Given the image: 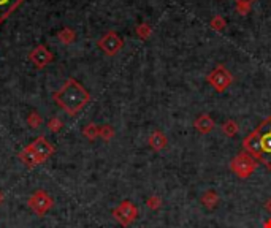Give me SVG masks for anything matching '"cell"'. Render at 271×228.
I'll use <instances>...</instances> for the list:
<instances>
[{
    "label": "cell",
    "mask_w": 271,
    "mask_h": 228,
    "mask_svg": "<svg viewBox=\"0 0 271 228\" xmlns=\"http://www.w3.org/2000/svg\"><path fill=\"white\" fill-rule=\"evenodd\" d=\"M242 151L271 171V114L242 140Z\"/></svg>",
    "instance_id": "1"
},
{
    "label": "cell",
    "mask_w": 271,
    "mask_h": 228,
    "mask_svg": "<svg viewBox=\"0 0 271 228\" xmlns=\"http://www.w3.org/2000/svg\"><path fill=\"white\" fill-rule=\"evenodd\" d=\"M52 100L68 116H74L90 102V94L80 81L68 78L64 86L52 94Z\"/></svg>",
    "instance_id": "2"
},
{
    "label": "cell",
    "mask_w": 271,
    "mask_h": 228,
    "mask_svg": "<svg viewBox=\"0 0 271 228\" xmlns=\"http://www.w3.org/2000/svg\"><path fill=\"white\" fill-rule=\"evenodd\" d=\"M257 167H258V162L246 152H240L230 163V170L235 173L240 179L250 178V175L257 170Z\"/></svg>",
    "instance_id": "3"
},
{
    "label": "cell",
    "mask_w": 271,
    "mask_h": 228,
    "mask_svg": "<svg viewBox=\"0 0 271 228\" xmlns=\"http://www.w3.org/2000/svg\"><path fill=\"white\" fill-rule=\"evenodd\" d=\"M206 81L214 87L216 92L222 94L233 84V76H232V73L227 70V67H224L219 63V65H216L208 73Z\"/></svg>",
    "instance_id": "4"
},
{
    "label": "cell",
    "mask_w": 271,
    "mask_h": 228,
    "mask_svg": "<svg viewBox=\"0 0 271 228\" xmlns=\"http://www.w3.org/2000/svg\"><path fill=\"white\" fill-rule=\"evenodd\" d=\"M138 208L130 202V200H124L120 202L118 208L113 209V217L114 221L120 225V227H130L136 219H138Z\"/></svg>",
    "instance_id": "5"
},
{
    "label": "cell",
    "mask_w": 271,
    "mask_h": 228,
    "mask_svg": "<svg viewBox=\"0 0 271 228\" xmlns=\"http://www.w3.org/2000/svg\"><path fill=\"white\" fill-rule=\"evenodd\" d=\"M97 44H98V48L106 54V56L113 57L124 48V40L118 32L108 30L106 33H104L100 36V40L97 41Z\"/></svg>",
    "instance_id": "6"
},
{
    "label": "cell",
    "mask_w": 271,
    "mask_h": 228,
    "mask_svg": "<svg viewBox=\"0 0 271 228\" xmlns=\"http://www.w3.org/2000/svg\"><path fill=\"white\" fill-rule=\"evenodd\" d=\"M27 205L36 216H44L54 206V200L44 190H36L27 200Z\"/></svg>",
    "instance_id": "7"
},
{
    "label": "cell",
    "mask_w": 271,
    "mask_h": 228,
    "mask_svg": "<svg viewBox=\"0 0 271 228\" xmlns=\"http://www.w3.org/2000/svg\"><path fill=\"white\" fill-rule=\"evenodd\" d=\"M54 56H52V52L44 46V44H38V46H35L30 52H29V60L34 63V67L35 68H44V67H48L50 63L52 62Z\"/></svg>",
    "instance_id": "8"
},
{
    "label": "cell",
    "mask_w": 271,
    "mask_h": 228,
    "mask_svg": "<svg viewBox=\"0 0 271 228\" xmlns=\"http://www.w3.org/2000/svg\"><path fill=\"white\" fill-rule=\"evenodd\" d=\"M30 148L35 151V154L38 156V159H40V162L43 163V162H46L48 160L52 154H54V146L44 138L43 135H40V136H36V138L30 143Z\"/></svg>",
    "instance_id": "9"
},
{
    "label": "cell",
    "mask_w": 271,
    "mask_h": 228,
    "mask_svg": "<svg viewBox=\"0 0 271 228\" xmlns=\"http://www.w3.org/2000/svg\"><path fill=\"white\" fill-rule=\"evenodd\" d=\"M194 127L195 130L202 135H208L214 130V127H216V122L214 119L210 116V114H200L197 119L194 121Z\"/></svg>",
    "instance_id": "10"
},
{
    "label": "cell",
    "mask_w": 271,
    "mask_h": 228,
    "mask_svg": "<svg viewBox=\"0 0 271 228\" xmlns=\"http://www.w3.org/2000/svg\"><path fill=\"white\" fill-rule=\"evenodd\" d=\"M148 144H149V148H151L152 151L160 152L162 149H165V148H166V144H168L166 135H165L162 130H154L151 135H149V138H148Z\"/></svg>",
    "instance_id": "11"
},
{
    "label": "cell",
    "mask_w": 271,
    "mask_h": 228,
    "mask_svg": "<svg viewBox=\"0 0 271 228\" xmlns=\"http://www.w3.org/2000/svg\"><path fill=\"white\" fill-rule=\"evenodd\" d=\"M20 160L24 163V165L27 167V168H34V167H36V165H40V159H38V156L35 154V151L30 148V144L29 146H26V148L20 152Z\"/></svg>",
    "instance_id": "12"
},
{
    "label": "cell",
    "mask_w": 271,
    "mask_h": 228,
    "mask_svg": "<svg viewBox=\"0 0 271 228\" xmlns=\"http://www.w3.org/2000/svg\"><path fill=\"white\" fill-rule=\"evenodd\" d=\"M24 0H0V22H5Z\"/></svg>",
    "instance_id": "13"
},
{
    "label": "cell",
    "mask_w": 271,
    "mask_h": 228,
    "mask_svg": "<svg viewBox=\"0 0 271 228\" xmlns=\"http://www.w3.org/2000/svg\"><path fill=\"white\" fill-rule=\"evenodd\" d=\"M202 205L206 208V209H216L218 208V205L220 203V198H219V195H218V192L216 190H212V189H210V190H206L203 195H202Z\"/></svg>",
    "instance_id": "14"
},
{
    "label": "cell",
    "mask_w": 271,
    "mask_h": 228,
    "mask_svg": "<svg viewBox=\"0 0 271 228\" xmlns=\"http://www.w3.org/2000/svg\"><path fill=\"white\" fill-rule=\"evenodd\" d=\"M58 40H59V43L68 46V44L74 43V40H76V32H74L72 27H64V29H60L58 32Z\"/></svg>",
    "instance_id": "15"
},
{
    "label": "cell",
    "mask_w": 271,
    "mask_h": 228,
    "mask_svg": "<svg viewBox=\"0 0 271 228\" xmlns=\"http://www.w3.org/2000/svg\"><path fill=\"white\" fill-rule=\"evenodd\" d=\"M82 136L89 141H96L97 138H100V125H97L96 122L86 124L82 127Z\"/></svg>",
    "instance_id": "16"
},
{
    "label": "cell",
    "mask_w": 271,
    "mask_h": 228,
    "mask_svg": "<svg viewBox=\"0 0 271 228\" xmlns=\"http://www.w3.org/2000/svg\"><path fill=\"white\" fill-rule=\"evenodd\" d=\"M222 132L226 136H228V138H233V136H236L238 132H240V125L236 121H233V119H228L222 124Z\"/></svg>",
    "instance_id": "17"
},
{
    "label": "cell",
    "mask_w": 271,
    "mask_h": 228,
    "mask_svg": "<svg viewBox=\"0 0 271 228\" xmlns=\"http://www.w3.org/2000/svg\"><path fill=\"white\" fill-rule=\"evenodd\" d=\"M135 33H136V36L140 40H149V36L152 35V27H151V24H148V22H142V24L136 25Z\"/></svg>",
    "instance_id": "18"
},
{
    "label": "cell",
    "mask_w": 271,
    "mask_h": 228,
    "mask_svg": "<svg viewBox=\"0 0 271 228\" xmlns=\"http://www.w3.org/2000/svg\"><path fill=\"white\" fill-rule=\"evenodd\" d=\"M26 122L30 129H40L43 125V116L38 111H32V113H29V116H27Z\"/></svg>",
    "instance_id": "19"
},
{
    "label": "cell",
    "mask_w": 271,
    "mask_h": 228,
    "mask_svg": "<svg viewBox=\"0 0 271 228\" xmlns=\"http://www.w3.org/2000/svg\"><path fill=\"white\" fill-rule=\"evenodd\" d=\"M210 27H211L212 30H216V32H222V30H226V27H227V21H226V17L220 16V14L212 16V17H211V21H210Z\"/></svg>",
    "instance_id": "20"
},
{
    "label": "cell",
    "mask_w": 271,
    "mask_h": 228,
    "mask_svg": "<svg viewBox=\"0 0 271 228\" xmlns=\"http://www.w3.org/2000/svg\"><path fill=\"white\" fill-rule=\"evenodd\" d=\"M233 2H235V5H236V11L241 16H246L250 11V6L256 0H233Z\"/></svg>",
    "instance_id": "21"
},
{
    "label": "cell",
    "mask_w": 271,
    "mask_h": 228,
    "mask_svg": "<svg viewBox=\"0 0 271 228\" xmlns=\"http://www.w3.org/2000/svg\"><path fill=\"white\" fill-rule=\"evenodd\" d=\"M114 135H116V132H114V129L111 127L110 124H105V125H100V138L104 140V141H111L114 138Z\"/></svg>",
    "instance_id": "22"
},
{
    "label": "cell",
    "mask_w": 271,
    "mask_h": 228,
    "mask_svg": "<svg viewBox=\"0 0 271 228\" xmlns=\"http://www.w3.org/2000/svg\"><path fill=\"white\" fill-rule=\"evenodd\" d=\"M146 206L151 209V211H157V209L162 208V198L157 195H151L146 200Z\"/></svg>",
    "instance_id": "23"
},
{
    "label": "cell",
    "mask_w": 271,
    "mask_h": 228,
    "mask_svg": "<svg viewBox=\"0 0 271 228\" xmlns=\"http://www.w3.org/2000/svg\"><path fill=\"white\" fill-rule=\"evenodd\" d=\"M62 127H64V122L62 119H59V117H51V119L48 121V129L52 132V133H59L62 130Z\"/></svg>",
    "instance_id": "24"
},
{
    "label": "cell",
    "mask_w": 271,
    "mask_h": 228,
    "mask_svg": "<svg viewBox=\"0 0 271 228\" xmlns=\"http://www.w3.org/2000/svg\"><path fill=\"white\" fill-rule=\"evenodd\" d=\"M265 209H266V213L271 214V198L266 200V203H265Z\"/></svg>",
    "instance_id": "25"
},
{
    "label": "cell",
    "mask_w": 271,
    "mask_h": 228,
    "mask_svg": "<svg viewBox=\"0 0 271 228\" xmlns=\"http://www.w3.org/2000/svg\"><path fill=\"white\" fill-rule=\"evenodd\" d=\"M264 228H271V217H270L268 221H266V222L264 224Z\"/></svg>",
    "instance_id": "26"
},
{
    "label": "cell",
    "mask_w": 271,
    "mask_h": 228,
    "mask_svg": "<svg viewBox=\"0 0 271 228\" xmlns=\"http://www.w3.org/2000/svg\"><path fill=\"white\" fill-rule=\"evenodd\" d=\"M4 200H5V195H4V192H2V190H0V205L4 203Z\"/></svg>",
    "instance_id": "27"
}]
</instances>
